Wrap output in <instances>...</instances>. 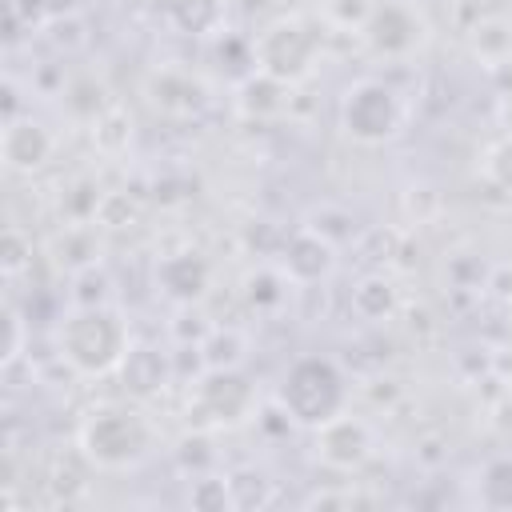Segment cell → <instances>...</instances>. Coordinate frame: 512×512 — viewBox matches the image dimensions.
<instances>
[{
  "mask_svg": "<svg viewBox=\"0 0 512 512\" xmlns=\"http://www.w3.org/2000/svg\"><path fill=\"white\" fill-rule=\"evenodd\" d=\"M68 248V256H60V264H68L72 272H84V268H96L100 260V244L92 236L88 224H68L64 236H56V252Z\"/></svg>",
  "mask_w": 512,
  "mask_h": 512,
  "instance_id": "obj_20",
  "label": "cell"
},
{
  "mask_svg": "<svg viewBox=\"0 0 512 512\" xmlns=\"http://www.w3.org/2000/svg\"><path fill=\"white\" fill-rule=\"evenodd\" d=\"M120 380H124V388H128L136 400H148V396H156V392L168 388L172 364H168V356H164L160 348H152V344H132L128 356H124V364H120Z\"/></svg>",
  "mask_w": 512,
  "mask_h": 512,
  "instance_id": "obj_13",
  "label": "cell"
},
{
  "mask_svg": "<svg viewBox=\"0 0 512 512\" xmlns=\"http://www.w3.org/2000/svg\"><path fill=\"white\" fill-rule=\"evenodd\" d=\"M148 100L164 116H196L208 104V88L192 72L160 68V72L148 76Z\"/></svg>",
  "mask_w": 512,
  "mask_h": 512,
  "instance_id": "obj_11",
  "label": "cell"
},
{
  "mask_svg": "<svg viewBox=\"0 0 512 512\" xmlns=\"http://www.w3.org/2000/svg\"><path fill=\"white\" fill-rule=\"evenodd\" d=\"M280 408L288 412V420L304 424V428H320L324 420L340 416L348 408V384L340 376V368L324 356H300L280 384Z\"/></svg>",
  "mask_w": 512,
  "mask_h": 512,
  "instance_id": "obj_3",
  "label": "cell"
},
{
  "mask_svg": "<svg viewBox=\"0 0 512 512\" xmlns=\"http://www.w3.org/2000/svg\"><path fill=\"white\" fill-rule=\"evenodd\" d=\"M92 140H96V148H100L104 156L124 152L128 140H132V120H128V112H124L120 104H108V108L92 120Z\"/></svg>",
  "mask_w": 512,
  "mask_h": 512,
  "instance_id": "obj_19",
  "label": "cell"
},
{
  "mask_svg": "<svg viewBox=\"0 0 512 512\" xmlns=\"http://www.w3.org/2000/svg\"><path fill=\"white\" fill-rule=\"evenodd\" d=\"M64 108L76 116V120H96L104 108H108V100H104V84L96 80V76H72L68 84H64Z\"/></svg>",
  "mask_w": 512,
  "mask_h": 512,
  "instance_id": "obj_18",
  "label": "cell"
},
{
  "mask_svg": "<svg viewBox=\"0 0 512 512\" xmlns=\"http://www.w3.org/2000/svg\"><path fill=\"white\" fill-rule=\"evenodd\" d=\"M500 124H504V132L512 136V92L500 100Z\"/></svg>",
  "mask_w": 512,
  "mask_h": 512,
  "instance_id": "obj_28",
  "label": "cell"
},
{
  "mask_svg": "<svg viewBox=\"0 0 512 512\" xmlns=\"http://www.w3.org/2000/svg\"><path fill=\"white\" fill-rule=\"evenodd\" d=\"M468 44H472V56L484 60L488 68H504L512 64V24L504 16H488L480 20L472 32H468Z\"/></svg>",
  "mask_w": 512,
  "mask_h": 512,
  "instance_id": "obj_15",
  "label": "cell"
},
{
  "mask_svg": "<svg viewBox=\"0 0 512 512\" xmlns=\"http://www.w3.org/2000/svg\"><path fill=\"white\" fill-rule=\"evenodd\" d=\"M480 504L512 508V460H492L480 472Z\"/></svg>",
  "mask_w": 512,
  "mask_h": 512,
  "instance_id": "obj_21",
  "label": "cell"
},
{
  "mask_svg": "<svg viewBox=\"0 0 512 512\" xmlns=\"http://www.w3.org/2000/svg\"><path fill=\"white\" fill-rule=\"evenodd\" d=\"M376 0H324V20L340 24V28H364L368 12H372Z\"/></svg>",
  "mask_w": 512,
  "mask_h": 512,
  "instance_id": "obj_24",
  "label": "cell"
},
{
  "mask_svg": "<svg viewBox=\"0 0 512 512\" xmlns=\"http://www.w3.org/2000/svg\"><path fill=\"white\" fill-rule=\"evenodd\" d=\"M280 268H284V276H288L292 284L312 288V284H320V280L332 276V268H336V248H332V240H328L320 228H300V232L284 244Z\"/></svg>",
  "mask_w": 512,
  "mask_h": 512,
  "instance_id": "obj_9",
  "label": "cell"
},
{
  "mask_svg": "<svg viewBox=\"0 0 512 512\" xmlns=\"http://www.w3.org/2000/svg\"><path fill=\"white\" fill-rule=\"evenodd\" d=\"M192 504L196 508H228L232 504V484H228V476L220 480V476H200L196 484H192Z\"/></svg>",
  "mask_w": 512,
  "mask_h": 512,
  "instance_id": "obj_26",
  "label": "cell"
},
{
  "mask_svg": "<svg viewBox=\"0 0 512 512\" xmlns=\"http://www.w3.org/2000/svg\"><path fill=\"white\" fill-rule=\"evenodd\" d=\"M392 308H396V288L384 276H364L352 288V312L360 320H384L392 316Z\"/></svg>",
  "mask_w": 512,
  "mask_h": 512,
  "instance_id": "obj_17",
  "label": "cell"
},
{
  "mask_svg": "<svg viewBox=\"0 0 512 512\" xmlns=\"http://www.w3.org/2000/svg\"><path fill=\"white\" fill-rule=\"evenodd\" d=\"M192 412L208 428H236L256 412V388L236 368H208L196 384Z\"/></svg>",
  "mask_w": 512,
  "mask_h": 512,
  "instance_id": "obj_6",
  "label": "cell"
},
{
  "mask_svg": "<svg viewBox=\"0 0 512 512\" xmlns=\"http://www.w3.org/2000/svg\"><path fill=\"white\" fill-rule=\"evenodd\" d=\"M312 432H316V456L336 472H356L372 456V428H368V420L352 416L348 408Z\"/></svg>",
  "mask_w": 512,
  "mask_h": 512,
  "instance_id": "obj_8",
  "label": "cell"
},
{
  "mask_svg": "<svg viewBox=\"0 0 512 512\" xmlns=\"http://www.w3.org/2000/svg\"><path fill=\"white\" fill-rule=\"evenodd\" d=\"M228 0H168V20L184 36H216L224 28Z\"/></svg>",
  "mask_w": 512,
  "mask_h": 512,
  "instance_id": "obj_14",
  "label": "cell"
},
{
  "mask_svg": "<svg viewBox=\"0 0 512 512\" xmlns=\"http://www.w3.org/2000/svg\"><path fill=\"white\" fill-rule=\"evenodd\" d=\"M4 320H8V344H4V368H12V364L20 360V344H24V340H20V332H24V320H20V312H16L12 304L4 308Z\"/></svg>",
  "mask_w": 512,
  "mask_h": 512,
  "instance_id": "obj_27",
  "label": "cell"
},
{
  "mask_svg": "<svg viewBox=\"0 0 512 512\" xmlns=\"http://www.w3.org/2000/svg\"><path fill=\"white\" fill-rule=\"evenodd\" d=\"M288 284H292L288 276H276V272H252V276L244 280V292H248V300H252L256 308H272V304L284 300V288H288Z\"/></svg>",
  "mask_w": 512,
  "mask_h": 512,
  "instance_id": "obj_22",
  "label": "cell"
},
{
  "mask_svg": "<svg viewBox=\"0 0 512 512\" xmlns=\"http://www.w3.org/2000/svg\"><path fill=\"white\" fill-rule=\"evenodd\" d=\"M400 124H404V104L384 80L364 76V80L348 84V92L340 100V128L356 144H384L400 132Z\"/></svg>",
  "mask_w": 512,
  "mask_h": 512,
  "instance_id": "obj_5",
  "label": "cell"
},
{
  "mask_svg": "<svg viewBox=\"0 0 512 512\" xmlns=\"http://www.w3.org/2000/svg\"><path fill=\"white\" fill-rule=\"evenodd\" d=\"M360 40L384 60H404L424 44V20L408 0H376L360 28Z\"/></svg>",
  "mask_w": 512,
  "mask_h": 512,
  "instance_id": "obj_7",
  "label": "cell"
},
{
  "mask_svg": "<svg viewBox=\"0 0 512 512\" xmlns=\"http://www.w3.org/2000/svg\"><path fill=\"white\" fill-rule=\"evenodd\" d=\"M56 348H60V360H68L80 376L120 372V364L132 348L128 320L108 304H80L76 312H68L60 320Z\"/></svg>",
  "mask_w": 512,
  "mask_h": 512,
  "instance_id": "obj_1",
  "label": "cell"
},
{
  "mask_svg": "<svg viewBox=\"0 0 512 512\" xmlns=\"http://www.w3.org/2000/svg\"><path fill=\"white\" fill-rule=\"evenodd\" d=\"M52 132L32 120V116H8L4 124V136H0V156L12 172H40L48 160H52Z\"/></svg>",
  "mask_w": 512,
  "mask_h": 512,
  "instance_id": "obj_10",
  "label": "cell"
},
{
  "mask_svg": "<svg viewBox=\"0 0 512 512\" xmlns=\"http://www.w3.org/2000/svg\"><path fill=\"white\" fill-rule=\"evenodd\" d=\"M484 176H488L500 192L512 196V136H504V140L488 152V160H484Z\"/></svg>",
  "mask_w": 512,
  "mask_h": 512,
  "instance_id": "obj_25",
  "label": "cell"
},
{
  "mask_svg": "<svg viewBox=\"0 0 512 512\" xmlns=\"http://www.w3.org/2000/svg\"><path fill=\"white\" fill-rule=\"evenodd\" d=\"M208 280H212V268L200 252H176V256H164L156 264V284L164 288V296L184 300V304L200 300Z\"/></svg>",
  "mask_w": 512,
  "mask_h": 512,
  "instance_id": "obj_12",
  "label": "cell"
},
{
  "mask_svg": "<svg viewBox=\"0 0 512 512\" xmlns=\"http://www.w3.org/2000/svg\"><path fill=\"white\" fill-rule=\"evenodd\" d=\"M284 92H288V84H280V80H272V76H264V72H252V76L244 80V88H240V108H244L248 116H256V120L276 116V112L288 104Z\"/></svg>",
  "mask_w": 512,
  "mask_h": 512,
  "instance_id": "obj_16",
  "label": "cell"
},
{
  "mask_svg": "<svg viewBox=\"0 0 512 512\" xmlns=\"http://www.w3.org/2000/svg\"><path fill=\"white\" fill-rule=\"evenodd\" d=\"M0 264H4V276H8V280H16V276L32 264V240H28L20 228H8V232H4V260H0Z\"/></svg>",
  "mask_w": 512,
  "mask_h": 512,
  "instance_id": "obj_23",
  "label": "cell"
},
{
  "mask_svg": "<svg viewBox=\"0 0 512 512\" xmlns=\"http://www.w3.org/2000/svg\"><path fill=\"white\" fill-rule=\"evenodd\" d=\"M80 452L92 460L100 472H128L144 464L156 448V428L140 408L128 404H104L88 412V420L76 432Z\"/></svg>",
  "mask_w": 512,
  "mask_h": 512,
  "instance_id": "obj_2",
  "label": "cell"
},
{
  "mask_svg": "<svg viewBox=\"0 0 512 512\" xmlns=\"http://www.w3.org/2000/svg\"><path fill=\"white\" fill-rule=\"evenodd\" d=\"M320 44H324V32L316 24H308L304 16H280L264 24L260 36L252 40V64L256 72L292 88L312 76L320 60Z\"/></svg>",
  "mask_w": 512,
  "mask_h": 512,
  "instance_id": "obj_4",
  "label": "cell"
}]
</instances>
